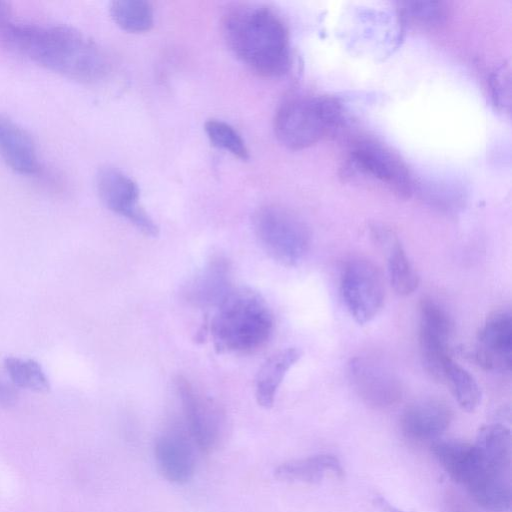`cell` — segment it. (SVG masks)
I'll list each match as a JSON object with an SVG mask.
<instances>
[{
	"label": "cell",
	"instance_id": "12",
	"mask_svg": "<svg viewBox=\"0 0 512 512\" xmlns=\"http://www.w3.org/2000/svg\"><path fill=\"white\" fill-rule=\"evenodd\" d=\"M348 373L357 394L371 406L386 407L401 398L402 387L399 378L373 359H351Z\"/></svg>",
	"mask_w": 512,
	"mask_h": 512
},
{
	"label": "cell",
	"instance_id": "21",
	"mask_svg": "<svg viewBox=\"0 0 512 512\" xmlns=\"http://www.w3.org/2000/svg\"><path fill=\"white\" fill-rule=\"evenodd\" d=\"M442 380L448 383L455 400L463 410L472 412L480 405L482 393L476 379L451 357L444 365Z\"/></svg>",
	"mask_w": 512,
	"mask_h": 512
},
{
	"label": "cell",
	"instance_id": "14",
	"mask_svg": "<svg viewBox=\"0 0 512 512\" xmlns=\"http://www.w3.org/2000/svg\"><path fill=\"white\" fill-rule=\"evenodd\" d=\"M233 289L231 267L223 256H213L188 282L185 299L201 308H216Z\"/></svg>",
	"mask_w": 512,
	"mask_h": 512
},
{
	"label": "cell",
	"instance_id": "3",
	"mask_svg": "<svg viewBox=\"0 0 512 512\" xmlns=\"http://www.w3.org/2000/svg\"><path fill=\"white\" fill-rule=\"evenodd\" d=\"M511 464V431L502 423H492L470 444L455 481L486 511L511 512Z\"/></svg>",
	"mask_w": 512,
	"mask_h": 512
},
{
	"label": "cell",
	"instance_id": "22",
	"mask_svg": "<svg viewBox=\"0 0 512 512\" xmlns=\"http://www.w3.org/2000/svg\"><path fill=\"white\" fill-rule=\"evenodd\" d=\"M388 254L387 271L394 291L407 296L419 285V276L398 238L385 249Z\"/></svg>",
	"mask_w": 512,
	"mask_h": 512
},
{
	"label": "cell",
	"instance_id": "2",
	"mask_svg": "<svg viewBox=\"0 0 512 512\" xmlns=\"http://www.w3.org/2000/svg\"><path fill=\"white\" fill-rule=\"evenodd\" d=\"M225 40L234 55L264 77H281L291 66L287 29L269 8L238 6L223 20Z\"/></svg>",
	"mask_w": 512,
	"mask_h": 512
},
{
	"label": "cell",
	"instance_id": "6",
	"mask_svg": "<svg viewBox=\"0 0 512 512\" xmlns=\"http://www.w3.org/2000/svg\"><path fill=\"white\" fill-rule=\"evenodd\" d=\"M253 226L262 249L284 266L298 265L310 249L309 227L286 208L274 205L259 208Z\"/></svg>",
	"mask_w": 512,
	"mask_h": 512
},
{
	"label": "cell",
	"instance_id": "7",
	"mask_svg": "<svg viewBox=\"0 0 512 512\" xmlns=\"http://www.w3.org/2000/svg\"><path fill=\"white\" fill-rule=\"evenodd\" d=\"M347 166L353 176L381 184L399 196L409 197L415 191V181L405 163L374 140L355 143Z\"/></svg>",
	"mask_w": 512,
	"mask_h": 512
},
{
	"label": "cell",
	"instance_id": "1",
	"mask_svg": "<svg viewBox=\"0 0 512 512\" xmlns=\"http://www.w3.org/2000/svg\"><path fill=\"white\" fill-rule=\"evenodd\" d=\"M0 40L33 62L80 82L98 81L108 71L102 49L69 26L3 21Z\"/></svg>",
	"mask_w": 512,
	"mask_h": 512
},
{
	"label": "cell",
	"instance_id": "29",
	"mask_svg": "<svg viewBox=\"0 0 512 512\" xmlns=\"http://www.w3.org/2000/svg\"><path fill=\"white\" fill-rule=\"evenodd\" d=\"M374 504L381 512H405L392 505L388 500L382 496H377L374 499Z\"/></svg>",
	"mask_w": 512,
	"mask_h": 512
},
{
	"label": "cell",
	"instance_id": "9",
	"mask_svg": "<svg viewBox=\"0 0 512 512\" xmlns=\"http://www.w3.org/2000/svg\"><path fill=\"white\" fill-rule=\"evenodd\" d=\"M96 188L109 210L126 218L147 236L158 234V226L139 206V188L129 176L112 167L102 168L96 176Z\"/></svg>",
	"mask_w": 512,
	"mask_h": 512
},
{
	"label": "cell",
	"instance_id": "13",
	"mask_svg": "<svg viewBox=\"0 0 512 512\" xmlns=\"http://www.w3.org/2000/svg\"><path fill=\"white\" fill-rule=\"evenodd\" d=\"M174 384L190 436L201 450H210L220 434L216 409L185 377L177 376Z\"/></svg>",
	"mask_w": 512,
	"mask_h": 512
},
{
	"label": "cell",
	"instance_id": "24",
	"mask_svg": "<svg viewBox=\"0 0 512 512\" xmlns=\"http://www.w3.org/2000/svg\"><path fill=\"white\" fill-rule=\"evenodd\" d=\"M5 370L17 387L36 392H45L50 388L49 379L42 366L33 359L7 357Z\"/></svg>",
	"mask_w": 512,
	"mask_h": 512
},
{
	"label": "cell",
	"instance_id": "15",
	"mask_svg": "<svg viewBox=\"0 0 512 512\" xmlns=\"http://www.w3.org/2000/svg\"><path fill=\"white\" fill-rule=\"evenodd\" d=\"M154 454L161 472L169 481L185 483L195 471V456L191 443L183 432L172 429L159 435Z\"/></svg>",
	"mask_w": 512,
	"mask_h": 512
},
{
	"label": "cell",
	"instance_id": "10",
	"mask_svg": "<svg viewBox=\"0 0 512 512\" xmlns=\"http://www.w3.org/2000/svg\"><path fill=\"white\" fill-rule=\"evenodd\" d=\"M476 343L462 354L481 368L509 373L512 368V315L509 310L491 314L480 328Z\"/></svg>",
	"mask_w": 512,
	"mask_h": 512
},
{
	"label": "cell",
	"instance_id": "30",
	"mask_svg": "<svg viewBox=\"0 0 512 512\" xmlns=\"http://www.w3.org/2000/svg\"><path fill=\"white\" fill-rule=\"evenodd\" d=\"M8 12V6L5 2L0 1V16Z\"/></svg>",
	"mask_w": 512,
	"mask_h": 512
},
{
	"label": "cell",
	"instance_id": "27",
	"mask_svg": "<svg viewBox=\"0 0 512 512\" xmlns=\"http://www.w3.org/2000/svg\"><path fill=\"white\" fill-rule=\"evenodd\" d=\"M491 97L500 112L510 114L511 111V77L508 66L501 64L490 77Z\"/></svg>",
	"mask_w": 512,
	"mask_h": 512
},
{
	"label": "cell",
	"instance_id": "26",
	"mask_svg": "<svg viewBox=\"0 0 512 512\" xmlns=\"http://www.w3.org/2000/svg\"><path fill=\"white\" fill-rule=\"evenodd\" d=\"M400 7L405 17L423 26H438L442 24L448 16V8L443 1H404L400 3Z\"/></svg>",
	"mask_w": 512,
	"mask_h": 512
},
{
	"label": "cell",
	"instance_id": "8",
	"mask_svg": "<svg viewBox=\"0 0 512 512\" xmlns=\"http://www.w3.org/2000/svg\"><path fill=\"white\" fill-rule=\"evenodd\" d=\"M340 287L347 310L360 325L372 321L383 307L382 275L370 260H349L342 270Z\"/></svg>",
	"mask_w": 512,
	"mask_h": 512
},
{
	"label": "cell",
	"instance_id": "25",
	"mask_svg": "<svg viewBox=\"0 0 512 512\" xmlns=\"http://www.w3.org/2000/svg\"><path fill=\"white\" fill-rule=\"evenodd\" d=\"M205 132L217 148L228 151L241 160L249 159V152L240 134L228 123L211 119L205 123Z\"/></svg>",
	"mask_w": 512,
	"mask_h": 512
},
{
	"label": "cell",
	"instance_id": "17",
	"mask_svg": "<svg viewBox=\"0 0 512 512\" xmlns=\"http://www.w3.org/2000/svg\"><path fill=\"white\" fill-rule=\"evenodd\" d=\"M0 157L15 172L34 175L40 169L35 143L17 123L0 115Z\"/></svg>",
	"mask_w": 512,
	"mask_h": 512
},
{
	"label": "cell",
	"instance_id": "23",
	"mask_svg": "<svg viewBox=\"0 0 512 512\" xmlns=\"http://www.w3.org/2000/svg\"><path fill=\"white\" fill-rule=\"evenodd\" d=\"M110 15L122 30L141 33L154 24L152 5L145 0H116L111 3Z\"/></svg>",
	"mask_w": 512,
	"mask_h": 512
},
{
	"label": "cell",
	"instance_id": "20",
	"mask_svg": "<svg viewBox=\"0 0 512 512\" xmlns=\"http://www.w3.org/2000/svg\"><path fill=\"white\" fill-rule=\"evenodd\" d=\"M416 186L421 198L438 211L454 214L465 204L466 191L462 184L453 178L436 177L415 183Z\"/></svg>",
	"mask_w": 512,
	"mask_h": 512
},
{
	"label": "cell",
	"instance_id": "4",
	"mask_svg": "<svg viewBox=\"0 0 512 512\" xmlns=\"http://www.w3.org/2000/svg\"><path fill=\"white\" fill-rule=\"evenodd\" d=\"M273 328L272 312L262 296L249 288H233L215 308L208 332L218 352L249 353L269 341Z\"/></svg>",
	"mask_w": 512,
	"mask_h": 512
},
{
	"label": "cell",
	"instance_id": "28",
	"mask_svg": "<svg viewBox=\"0 0 512 512\" xmlns=\"http://www.w3.org/2000/svg\"><path fill=\"white\" fill-rule=\"evenodd\" d=\"M16 401V393L7 384L0 381V405L10 406Z\"/></svg>",
	"mask_w": 512,
	"mask_h": 512
},
{
	"label": "cell",
	"instance_id": "11",
	"mask_svg": "<svg viewBox=\"0 0 512 512\" xmlns=\"http://www.w3.org/2000/svg\"><path fill=\"white\" fill-rule=\"evenodd\" d=\"M453 323L447 311L432 299L420 306L419 346L424 368L435 379H443V368L450 358L449 343Z\"/></svg>",
	"mask_w": 512,
	"mask_h": 512
},
{
	"label": "cell",
	"instance_id": "16",
	"mask_svg": "<svg viewBox=\"0 0 512 512\" xmlns=\"http://www.w3.org/2000/svg\"><path fill=\"white\" fill-rule=\"evenodd\" d=\"M450 421L451 411L443 402L425 399L406 407L401 417V428L409 439L430 441L437 439Z\"/></svg>",
	"mask_w": 512,
	"mask_h": 512
},
{
	"label": "cell",
	"instance_id": "18",
	"mask_svg": "<svg viewBox=\"0 0 512 512\" xmlns=\"http://www.w3.org/2000/svg\"><path fill=\"white\" fill-rule=\"evenodd\" d=\"M301 355L298 348L290 347L274 353L262 364L255 378V397L260 406H273L283 379Z\"/></svg>",
	"mask_w": 512,
	"mask_h": 512
},
{
	"label": "cell",
	"instance_id": "19",
	"mask_svg": "<svg viewBox=\"0 0 512 512\" xmlns=\"http://www.w3.org/2000/svg\"><path fill=\"white\" fill-rule=\"evenodd\" d=\"M327 472L342 475L339 460L330 454H319L304 459L292 460L276 467L274 474L278 479L293 482L318 483Z\"/></svg>",
	"mask_w": 512,
	"mask_h": 512
},
{
	"label": "cell",
	"instance_id": "5",
	"mask_svg": "<svg viewBox=\"0 0 512 512\" xmlns=\"http://www.w3.org/2000/svg\"><path fill=\"white\" fill-rule=\"evenodd\" d=\"M343 118L342 103L328 96H297L278 108L274 129L279 142L292 150L317 143L339 126Z\"/></svg>",
	"mask_w": 512,
	"mask_h": 512
}]
</instances>
